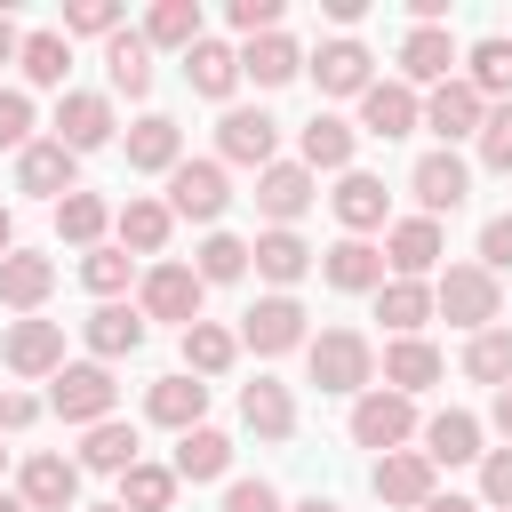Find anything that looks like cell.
Returning <instances> with one entry per match:
<instances>
[{
    "mask_svg": "<svg viewBox=\"0 0 512 512\" xmlns=\"http://www.w3.org/2000/svg\"><path fill=\"white\" fill-rule=\"evenodd\" d=\"M432 312H448L456 328H496V312H504V288H496V272L488 264H448L440 280H432Z\"/></svg>",
    "mask_w": 512,
    "mask_h": 512,
    "instance_id": "cell-1",
    "label": "cell"
},
{
    "mask_svg": "<svg viewBox=\"0 0 512 512\" xmlns=\"http://www.w3.org/2000/svg\"><path fill=\"white\" fill-rule=\"evenodd\" d=\"M304 368H312V384L320 392H368V376H376V352H368V336L360 328H328V336H312L304 344Z\"/></svg>",
    "mask_w": 512,
    "mask_h": 512,
    "instance_id": "cell-2",
    "label": "cell"
},
{
    "mask_svg": "<svg viewBox=\"0 0 512 512\" xmlns=\"http://www.w3.org/2000/svg\"><path fill=\"white\" fill-rule=\"evenodd\" d=\"M48 384H56V392H48V408H56L64 424H104V416H112V400H120V384H112V368H104V360H64Z\"/></svg>",
    "mask_w": 512,
    "mask_h": 512,
    "instance_id": "cell-3",
    "label": "cell"
},
{
    "mask_svg": "<svg viewBox=\"0 0 512 512\" xmlns=\"http://www.w3.org/2000/svg\"><path fill=\"white\" fill-rule=\"evenodd\" d=\"M408 432H416V400H408V392L368 384V392L352 400V440H360V448L392 456V448H408Z\"/></svg>",
    "mask_w": 512,
    "mask_h": 512,
    "instance_id": "cell-4",
    "label": "cell"
},
{
    "mask_svg": "<svg viewBox=\"0 0 512 512\" xmlns=\"http://www.w3.org/2000/svg\"><path fill=\"white\" fill-rule=\"evenodd\" d=\"M16 192H32V200H72V192H80V152H64L56 136H32V144L16 152Z\"/></svg>",
    "mask_w": 512,
    "mask_h": 512,
    "instance_id": "cell-5",
    "label": "cell"
},
{
    "mask_svg": "<svg viewBox=\"0 0 512 512\" xmlns=\"http://www.w3.org/2000/svg\"><path fill=\"white\" fill-rule=\"evenodd\" d=\"M224 208H232V176H224V160H184V168L168 176V216L216 224Z\"/></svg>",
    "mask_w": 512,
    "mask_h": 512,
    "instance_id": "cell-6",
    "label": "cell"
},
{
    "mask_svg": "<svg viewBox=\"0 0 512 512\" xmlns=\"http://www.w3.org/2000/svg\"><path fill=\"white\" fill-rule=\"evenodd\" d=\"M216 152L232 160V168H272V152H280V120L272 112H248V104H232L224 120H216Z\"/></svg>",
    "mask_w": 512,
    "mask_h": 512,
    "instance_id": "cell-7",
    "label": "cell"
},
{
    "mask_svg": "<svg viewBox=\"0 0 512 512\" xmlns=\"http://www.w3.org/2000/svg\"><path fill=\"white\" fill-rule=\"evenodd\" d=\"M240 344H248L256 360L296 352V344H304V304H296V296H256L248 320H240Z\"/></svg>",
    "mask_w": 512,
    "mask_h": 512,
    "instance_id": "cell-8",
    "label": "cell"
},
{
    "mask_svg": "<svg viewBox=\"0 0 512 512\" xmlns=\"http://www.w3.org/2000/svg\"><path fill=\"white\" fill-rule=\"evenodd\" d=\"M200 296H208V280H200L192 264H152V272H144V320L192 328V320H200Z\"/></svg>",
    "mask_w": 512,
    "mask_h": 512,
    "instance_id": "cell-9",
    "label": "cell"
},
{
    "mask_svg": "<svg viewBox=\"0 0 512 512\" xmlns=\"http://www.w3.org/2000/svg\"><path fill=\"white\" fill-rule=\"evenodd\" d=\"M112 96H96V88H64V104H56V144L64 152H96V144H112Z\"/></svg>",
    "mask_w": 512,
    "mask_h": 512,
    "instance_id": "cell-10",
    "label": "cell"
},
{
    "mask_svg": "<svg viewBox=\"0 0 512 512\" xmlns=\"http://www.w3.org/2000/svg\"><path fill=\"white\" fill-rule=\"evenodd\" d=\"M480 120H488V96H480L472 80H440L432 104H424V128L440 136V152H448L456 136H480Z\"/></svg>",
    "mask_w": 512,
    "mask_h": 512,
    "instance_id": "cell-11",
    "label": "cell"
},
{
    "mask_svg": "<svg viewBox=\"0 0 512 512\" xmlns=\"http://www.w3.org/2000/svg\"><path fill=\"white\" fill-rule=\"evenodd\" d=\"M384 264H392V280H424V272L440 264V216H400V224H384Z\"/></svg>",
    "mask_w": 512,
    "mask_h": 512,
    "instance_id": "cell-12",
    "label": "cell"
},
{
    "mask_svg": "<svg viewBox=\"0 0 512 512\" xmlns=\"http://www.w3.org/2000/svg\"><path fill=\"white\" fill-rule=\"evenodd\" d=\"M376 496L384 504H400V512H424L440 488H432V456L424 448H392V456H376Z\"/></svg>",
    "mask_w": 512,
    "mask_h": 512,
    "instance_id": "cell-13",
    "label": "cell"
},
{
    "mask_svg": "<svg viewBox=\"0 0 512 512\" xmlns=\"http://www.w3.org/2000/svg\"><path fill=\"white\" fill-rule=\"evenodd\" d=\"M128 168H136V176H176V168H184V128H176L168 112H144V120L128 128Z\"/></svg>",
    "mask_w": 512,
    "mask_h": 512,
    "instance_id": "cell-14",
    "label": "cell"
},
{
    "mask_svg": "<svg viewBox=\"0 0 512 512\" xmlns=\"http://www.w3.org/2000/svg\"><path fill=\"white\" fill-rule=\"evenodd\" d=\"M408 192L424 200V216H448V208H464V192H472V168H464L456 152H424V160L408 168Z\"/></svg>",
    "mask_w": 512,
    "mask_h": 512,
    "instance_id": "cell-15",
    "label": "cell"
},
{
    "mask_svg": "<svg viewBox=\"0 0 512 512\" xmlns=\"http://www.w3.org/2000/svg\"><path fill=\"white\" fill-rule=\"evenodd\" d=\"M256 208L272 216V232H288V224L312 208V168H304V160H272V168L256 176Z\"/></svg>",
    "mask_w": 512,
    "mask_h": 512,
    "instance_id": "cell-16",
    "label": "cell"
},
{
    "mask_svg": "<svg viewBox=\"0 0 512 512\" xmlns=\"http://www.w3.org/2000/svg\"><path fill=\"white\" fill-rule=\"evenodd\" d=\"M376 56L360 48V40H320V56H312V80H320V96H368L376 88V72H368Z\"/></svg>",
    "mask_w": 512,
    "mask_h": 512,
    "instance_id": "cell-17",
    "label": "cell"
},
{
    "mask_svg": "<svg viewBox=\"0 0 512 512\" xmlns=\"http://www.w3.org/2000/svg\"><path fill=\"white\" fill-rule=\"evenodd\" d=\"M360 128H368V136H384V144H392V136H408V128H424L416 88H408V80H376V88L360 96Z\"/></svg>",
    "mask_w": 512,
    "mask_h": 512,
    "instance_id": "cell-18",
    "label": "cell"
},
{
    "mask_svg": "<svg viewBox=\"0 0 512 512\" xmlns=\"http://www.w3.org/2000/svg\"><path fill=\"white\" fill-rule=\"evenodd\" d=\"M0 360H8L16 376H56V368H64V328H56V320H16L8 344H0Z\"/></svg>",
    "mask_w": 512,
    "mask_h": 512,
    "instance_id": "cell-19",
    "label": "cell"
},
{
    "mask_svg": "<svg viewBox=\"0 0 512 512\" xmlns=\"http://www.w3.org/2000/svg\"><path fill=\"white\" fill-rule=\"evenodd\" d=\"M144 416L184 440V432H200V416H208V384H200V376H160V384L144 392Z\"/></svg>",
    "mask_w": 512,
    "mask_h": 512,
    "instance_id": "cell-20",
    "label": "cell"
},
{
    "mask_svg": "<svg viewBox=\"0 0 512 512\" xmlns=\"http://www.w3.org/2000/svg\"><path fill=\"white\" fill-rule=\"evenodd\" d=\"M16 496H24L32 512H72V504H80V464H72V456H32L24 480H16Z\"/></svg>",
    "mask_w": 512,
    "mask_h": 512,
    "instance_id": "cell-21",
    "label": "cell"
},
{
    "mask_svg": "<svg viewBox=\"0 0 512 512\" xmlns=\"http://www.w3.org/2000/svg\"><path fill=\"white\" fill-rule=\"evenodd\" d=\"M352 144H360V128H352V120L312 112V120H304V136H296V160H304L312 176H320V168H336V176H344V168H352Z\"/></svg>",
    "mask_w": 512,
    "mask_h": 512,
    "instance_id": "cell-22",
    "label": "cell"
},
{
    "mask_svg": "<svg viewBox=\"0 0 512 512\" xmlns=\"http://www.w3.org/2000/svg\"><path fill=\"white\" fill-rule=\"evenodd\" d=\"M320 272H328V288H344V296H376V288H384V248L336 240V248L320 256Z\"/></svg>",
    "mask_w": 512,
    "mask_h": 512,
    "instance_id": "cell-23",
    "label": "cell"
},
{
    "mask_svg": "<svg viewBox=\"0 0 512 512\" xmlns=\"http://www.w3.org/2000/svg\"><path fill=\"white\" fill-rule=\"evenodd\" d=\"M80 336H88L96 360H120V352L144 344V304H96V312L80 320Z\"/></svg>",
    "mask_w": 512,
    "mask_h": 512,
    "instance_id": "cell-24",
    "label": "cell"
},
{
    "mask_svg": "<svg viewBox=\"0 0 512 512\" xmlns=\"http://www.w3.org/2000/svg\"><path fill=\"white\" fill-rule=\"evenodd\" d=\"M328 200H336V224H344L352 240L384 224V176H368V168H344V184H336Z\"/></svg>",
    "mask_w": 512,
    "mask_h": 512,
    "instance_id": "cell-25",
    "label": "cell"
},
{
    "mask_svg": "<svg viewBox=\"0 0 512 512\" xmlns=\"http://www.w3.org/2000/svg\"><path fill=\"white\" fill-rule=\"evenodd\" d=\"M240 424H248L256 440H288V432H296V400H288V384L256 376V384L240 392Z\"/></svg>",
    "mask_w": 512,
    "mask_h": 512,
    "instance_id": "cell-26",
    "label": "cell"
},
{
    "mask_svg": "<svg viewBox=\"0 0 512 512\" xmlns=\"http://www.w3.org/2000/svg\"><path fill=\"white\" fill-rule=\"evenodd\" d=\"M424 456H432V464H472V456H488V448H480V416H472V408H440V416L424 424Z\"/></svg>",
    "mask_w": 512,
    "mask_h": 512,
    "instance_id": "cell-27",
    "label": "cell"
},
{
    "mask_svg": "<svg viewBox=\"0 0 512 512\" xmlns=\"http://www.w3.org/2000/svg\"><path fill=\"white\" fill-rule=\"evenodd\" d=\"M448 64H456V40H448L440 24H416V32L400 40V80H408V88H416V80H432V88H440V80H448Z\"/></svg>",
    "mask_w": 512,
    "mask_h": 512,
    "instance_id": "cell-28",
    "label": "cell"
},
{
    "mask_svg": "<svg viewBox=\"0 0 512 512\" xmlns=\"http://www.w3.org/2000/svg\"><path fill=\"white\" fill-rule=\"evenodd\" d=\"M240 72H248L256 88H288V80L304 72V48H296L288 32H264V40H248V48H240Z\"/></svg>",
    "mask_w": 512,
    "mask_h": 512,
    "instance_id": "cell-29",
    "label": "cell"
},
{
    "mask_svg": "<svg viewBox=\"0 0 512 512\" xmlns=\"http://www.w3.org/2000/svg\"><path fill=\"white\" fill-rule=\"evenodd\" d=\"M384 384L416 400L424 384H440V352H432L424 336H392V344H384Z\"/></svg>",
    "mask_w": 512,
    "mask_h": 512,
    "instance_id": "cell-30",
    "label": "cell"
},
{
    "mask_svg": "<svg viewBox=\"0 0 512 512\" xmlns=\"http://www.w3.org/2000/svg\"><path fill=\"white\" fill-rule=\"evenodd\" d=\"M48 288H56V264L48 256H0V304H16V312H40L48 304Z\"/></svg>",
    "mask_w": 512,
    "mask_h": 512,
    "instance_id": "cell-31",
    "label": "cell"
},
{
    "mask_svg": "<svg viewBox=\"0 0 512 512\" xmlns=\"http://www.w3.org/2000/svg\"><path fill=\"white\" fill-rule=\"evenodd\" d=\"M104 72L120 96H152V40L144 32H112L104 40Z\"/></svg>",
    "mask_w": 512,
    "mask_h": 512,
    "instance_id": "cell-32",
    "label": "cell"
},
{
    "mask_svg": "<svg viewBox=\"0 0 512 512\" xmlns=\"http://www.w3.org/2000/svg\"><path fill=\"white\" fill-rule=\"evenodd\" d=\"M128 464H144V456H136V424H120V416L88 424V440H80V472H128Z\"/></svg>",
    "mask_w": 512,
    "mask_h": 512,
    "instance_id": "cell-33",
    "label": "cell"
},
{
    "mask_svg": "<svg viewBox=\"0 0 512 512\" xmlns=\"http://www.w3.org/2000/svg\"><path fill=\"white\" fill-rule=\"evenodd\" d=\"M256 272H264V280H272V288L288 296V288H296V280L312 272V248H304L296 232H256Z\"/></svg>",
    "mask_w": 512,
    "mask_h": 512,
    "instance_id": "cell-34",
    "label": "cell"
},
{
    "mask_svg": "<svg viewBox=\"0 0 512 512\" xmlns=\"http://www.w3.org/2000/svg\"><path fill=\"white\" fill-rule=\"evenodd\" d=\"M376 320H384L392 336H416V328L432 320V288H424V280H384V288H376Z\"/></svg>",
    "mask_w": 512,
    "mask_h": 512,
    "instance_id": "cell-35",
    "label": "cell"
},
{
    "mask_svg": "<svg viewBox=\"0 0 512 512\" xmlns=\"http://www.w3.org/2000/svg\"><path fill=\"white\" fill-rule=\"evenodd\" d=\"M240 360V336L232 328H216V320H192L184 328V376H224Z\"/></svg>",
    "mask_w": 512,
    "mask_h": 512,
    "instance_id": "cell-36",
    "label": "cell"
},
{
    "mask_svg": "<svg viewBox=\"0 0 512 512\" xmlns=\"http://www.w3.org/2000/svg\"><path fill=\"white\" fill-rule=\"evenodd\" d=\"M168 232H176L168 200H128V208H120V248H136V256H160V248H168Z\"/></svg>",
    "mask_w": 512,
    "mask_h": 512,
    "instance_id": "cell-37",
    "label": "cell"
},
{
    "mask_svg": "<svg viewBox=\"0 0 512 512\" xmlns=\"http://www.w3.org/2000/svg\"><path fill=\"white\" fill-rule=\"evenodd\" d=\"M144 40H152V48H184V56H192L208 32H200V8H192V0H160V8L144 16Z\"/></svg>",
    "mask_w": 512,
    "mask_h": 512,
    "instance_id": "cell-38",
    "label": "cell"
},
{
    "mask_svg": "<svg viewBox=\"0 0 512 512\" xmlns=\"http://www.w3.org/2000/svg\"><path fill=\"white\" fill-rule=\"evenodd\" d=\"M184 80H192L200 96H232V80H240V48H224V40H200V48L184 56Z\"/></svg>",
    "mask_w": 512,
    "mask_h": 512,
    "instance_id": "cell-39",
    "label": "cell"
},
{
    "mask_svg": "<svg viewBox=\"0 0 512 512\" xmlns=\"http://www.w3.org/2000/svg\"><path fill=\"white\" fill-rule=\"evenodd\" d=\"M224 464H232V440L224 432H184L176 440V480H224Z\"/></svg>",
    "mask_w": 512,
    "mask_h": 512,
    "instance_id": "cell-40",
    "label": "cell"
},
{
    "mask_svg": "<svg viewBox=\"0 0 512 512\" xmlns=\"http://www.w3.org/2000/svg\"><path fill=\"white\" fill-rule=\"evenodd\" d=\"M120 504L128 512H168L176 504V464H128L120 472Z\"/></svg>",
    "mask_w": 512,
    "mask_h": 512,
    "instance_id": "cell-41",
    "label": "cell"
},
{
    "mask_svg": "<svg viewBox=\"0 0 512 512\" xmlns=\"http://www.w3.org/2000/svg\"><path fill=\"white\" fill-rule=\"evenodd\" d=\"M464 376L504 392V384H512V328H480V336L464 344Z\"/></svg>",
    "mask_w": 512,
    "mask_h": 512,
    "instance_id": "cell-42",
    "label": "cell"
},
{
    "mask_svg": "<svg viewBox=\"0 0 512 512\" xmlns=\"http://www.w3.org/2000/svg\"><path fill=\"white\" fill-rule=\"evenodd\" d=\"M16 64H24V80H32V88H64L72 40H64V32H24V56H16Z\"/></svg>",
    "mask_w": 512,
    "mask_h": 512,
    "instance_id": "cell-43",
    "label": "cell"
},
{
    "mask_svg": "<svg viewBox=\"0 0 512 512\" xmlns=\"http://www.w3.org/2000/svg\"><path fill=\"white\" fill-rule=\"evenodd\" d=\"M104 224H112V208H104L96 192H72V200H56V232H64V240L96 248V240H104Z\"/></svg>",
    "mask_w": 512,
    "mask_h": 512,
    "instance_id": "cell-44",
    "label": "cell"
},
{
    "mask_svg": "<svg viewBox=\"0 0 512 512\" xmlns=\"http://www.w3.org/2000/svg\"><path fill=\"white\" fill-rule=\"evenodd\" d=\"M464 64H472L464 80H472L480 96H504V104H512V40H480Z\"/></svg>",
    "mask_w": 512,
    "mask_h": 512,
    "instance_id": "cell-45",
    "label": "cell"
},
{
    "mask_svg": "<svg viewBox=\"0 0 512 512\" xmlns=\"http://www.w3.org/2000/svg\"><path fill=\"white\" fill-rule=\"evenodd\" d=\"M128 272H136V256H128V248H88V256H80V280H88V288H96L104 304H120Z\"/></svg>",
    "mask_w": 512,
    "mask_h": 512,
    "instance_id": "cell-46",
    "label": "cell"
},
{
    "mask_svg": "<svg viewBox=\"0 0 512 512\" xmlns=\"http://www.w3.org/2000/svg\"><path fill=\"white\" fill-rule=\"evenodd\" d=\"M248 256H256L248 240H232V232H208V240H200V264H192V272H200V280H240V272H248Z\"/></svg>",
    "mask_w": 512,
    "mask_h": 512,
    "instance_id": "cell-47",
    "label": "cell"
},
{
    "mask_svg": "<svg viewBox=\"0 0 512 512\" xmlns=\"http://www.w3.org/2000/svg\"><path fill=\"white\" fill-rule=\"evenodd\" d=\"M480 168L512 176V104H488V120H480Z\"/></svg>",
    "mask_w": 512,
    "mask_h": 512,
    "instance_id": "cell-48",
    "label": "cell"
},
{
    "mask_svg": "<svg viewBox=\"0 0 512 512\" xmlns=\"http://www.w3.org/2000/svg\"><path fill=\"white\" fill-rule=\"evenodd\" d=\"M24 144H32V96L0 88V152H24Z\"/></svg>",
    "mask_w": 512,
    "mask_h": 512,
    "instance_id": "cell-49",
    "label": "cell"
},
{
    "mask_svg": "<svg viewBox=\"0 0 512 512\" xmlns=\"http://www.w3.org/2000/svg\"><path fill=\"white\" fill-rule=\"evenodd\" d=\"M72 32L112 40V32H120V8H112V0H80V8H64V40H72Z\"/></svg>",
    "mask_w": 512,
    "mask_h": 512,
    "instance_id": "cell-50",
    "label": "cell"
},
{
    "mask_svg": "<svg viewBox=\"0 0 512 512\" xmlns=\"http://www.w3.org/2000/svg\"><path fill=\"white\" fill-rule=\"evenodd\" d=\"M480 496H488L496 512H512V448H488V456H480Z\"/></svg>",
    "mask_w": 512,
    "mask_h": 512,
    "instance_id": "cell-51",
    "label": "cell"
},
{
    "mask_svg": "<svg viewBox=\"0 0 512 512\" xmlns=\"http://www.w3.org/2000/svg\"><path fill=\"white\" fill-rule=\"evenodd\" d=\"M224 16H232V32H248V40H264V32H280V0H232Z\"/></svg>",
    "mask_w": 512,
    "mask_h": 512,
    "instance_id": "cell-52",
    "label": "cell"
},
{
    "mask_svg": "<svg viewBox=\"0 0 512 512\" xmlns=\"http://www.w3.org/2000/svg\"><path fill=\"white\" fill-rule=\"evenodd\" d=\"M480 264H488V272L512 264V216H488V224H480Z\"/></svg>",
    "mask_w": 512,
    "mask_h": 512,
    "instance_id": "cell-53",
    "label": "cell"
},
{
    "mask_svg": "<svg viewBox=\"0 0 512 512\" xmlns=\"http://www.w3.org/2000/svg\"><path fill=\"white\" fill-rule=\"evenodd\" d=\"M224 512H280V496H272V480H232Z\"/></svg>",
    "mask_w": 512,
    "mask_h": 512,
    "instance_id": "cell-54",
    "label": "cell"
},
{
    "mask_svg": "<svg viewBox=\"0 0 512 512\" xmlns=\"http://www.w3.org/2000/svg\"><path fill=\"white\" fill-rule=\"evenodd\" d=\"M32 416H40V408H32V400H24V392H0V432H24V424H32Z\"/></svg>",
    "mask_w": 512,
    "mask_h": 512,
    "instance_id": "cell-55",
    "label": "cell"
},
{
    "mask_svg": "<svg viewBox=\"0 0 512 512\" xmlns=\"http://www.w3.org/2000/svg\"><path fill=\"white\" fill-rule=\"evenodd\" d=\"M16 56H24V32H16L8 16H0V64H16Z\"/></svg>",
    "mask_w": 512,
    "mask_h": 512,
    "instance_id": "cell-56",
    "label": "cell"
},
{
    "mask_svg": "<svg viewBox=\"0 0 512 512\" xmlns=\"http://www.w3.org/2000/svg\"><path fill=\"white\" fill-rule=\"evenodd\" d=\"M496 432H504V448H512V384L496 392Z\"/></svg>",
    "mask_w": 512,
    "mask_h": 512,
    "instance_id": "cell-57",
    "label": "cell"
},
{
    "mask_svg": "<svg viewBox=\"0 0 512 512\" xmlns=\"http://www.w3.org/2000/svg\"><path fill=\"white\" fill-rule=\"evenodd\" d=\"M424 512H480V504H472V496H432Z\"/></svg>",
    "mask_w": 512,
    "mask_h": 512,
    "instance_id": "cell-58",
    "label": "cell"
},
{
    "mask_svg": "<svg viewBox=\"0 0 512 512\" xmlns=\"http://www.w3.org/2000/svg\"><path fill=\"white\" fill-rule=\"evenodd\" d=\"M0 256H16V216L0 208Z\"/></svg>",
    "mask_w": 512,
    "mask_h": 512,
    "instance_id": "cell-59",
    "label": "cell"
},
{
    "mask_svg": "<svg viewBox=\"0 0 512 512\" xmlns=\"http://www.w3.org/2000/svg\"><path fill=\"white\" fill-rule=\"evenodd\" d=\"M288 512H336V504H328V496H304V504H288Z\"/></svg>",
    "mask_w": 512,
    "mask_h": 512,
    "instance_id": "cell-60",
    "label": "cell"
},
{
    "mask_svg": "<svg viewBox=\"0 0 512 512\" xmlns=\"http://www.w3.org/2000/svg\"><path fill=\"white\" fill-rule=\"evenodd\" d=\"M0 512H32V504H24V496H8V488H0Z\"/></svg>",
    "mask_w": 512,
    "mask_h": 512,
    "instance_id": "cell-61",
    "label": "cell"
},
{
    "mask_svg": "<svg viewBox=\"0 0 512 512\" xmlns=\"http://www.w3.org/2000/svg\"><path fill=\"white\" fill-rule=\"evenodd\" d=\"M88 512H128V504H88Z\"/></svg>",
    "mask_w": 512,
    "mask_h": 512,
    "instance_id": "cell-62",
    "label": "cell"
},
{
    "mask_svg": "<svg viewBox=\"0 0 512 512\" xmlns=\"http://www.w3.org/2000/svg\"><path fill=\"white\" fill-rule=\"evenodd\" d=\"M0 464H8V448H0Z\"/></svg>",
    "mask_w": 512,
    "mask_h": 512,
    "instance_id": "cell-63",
    "label": "cell"
}]
</instances>
